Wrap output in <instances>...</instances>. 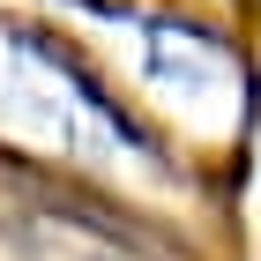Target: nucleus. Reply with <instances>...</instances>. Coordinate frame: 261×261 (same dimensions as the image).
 <instances>
[{"label":"nucleus","mask_w":261,"mask_h":261,"mask_svg":"<svg viewBox=\"0 0 261 261\" xmlns=\"http://www.w3.org/2000/svg\"><path fill=\"white\" fill-rule=\"evenodd\" d=\"M142 38V75L157 82V90H172L179 105H209L231 90V60H224L209 38H194V30H172V22H127Z\"/></svg>","instance_id":"obj_1"}]
</instances>
